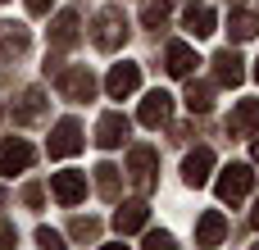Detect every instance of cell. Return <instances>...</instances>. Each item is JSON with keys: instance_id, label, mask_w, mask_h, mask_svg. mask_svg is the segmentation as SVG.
<instances>
[{"instance_id": "1f68e13d", "label": "cell", "mask_w": 259, "mask_h": 250, "mask_svg": "<svg viewBox=\"0 0 259 250\" xmlns=\"http://www.w3.org/2000/svg\"><path fill=\"white\" fill-rule=\"evenodd\" d=\"M105 250H127V246H105Z\"/></svg>"}, {"instance_id": "f546056e", "label": "cell", "mask_w": 259, "mask_h": 250, "mask_svg": "<svg viewBox=\"0 0 259 250\" xmlns=\"http://www.w3.org/2000/svg\"><path fill=\"white\" fill-rule=\"evenodd\" d=\"M27 5V14H50V0H23Z\"/></svg>"}, {"instance_id": "277c9868", "label": "cell", "mask_w": 259, "mask_h": 250, "mask_svg": "<svg viewBox=\"0 0 259 250\" xmlns=\"http://www.w3.org/2000/svg\"><path fill=\"white\" fill-rule=\"evenodd\" d=\"M50 196L59 200V205H77V200H87V173H77V169H64V173H55L50 178Z\"/></svg>"}, {"instance_id": "8992f818", "label": "cell", "mask_w": 259, "mask_h": 250, "mask_svg": "<svg viewBox=\"0 0 259 250\" xmlns=\"http://www.w3.org/2000/svg\"><path fill=\"white\" fill-rule=\"evenodd\" d=\"M127 173H132V182H137L141 191H150V187H155V173H159L155 150H150V146H132V150H127Z\"/></svg>"}, {"instance_id": "f1b7e54d", "label": "cell", "mask_w": 259, "mask_h": 250, "mask_svg": "<svg viewBox=\"0 0 259 250\" xmlns=\"http://www.w3.org/2000/svg\"><path fill=\"white\" fill-rule=\"evenodd\" d=\"M14 246H18V232L9 223H0V250H14Z\"/></svg>"}, {"instance_id": "83f0119b", "label": "cell", "mask_w": 259, "mask_h": 250, "mask_svg": "<svg viewBox=\"0 0 259 250\" xmlns=\"http://www.w3.org/2000/svg\"><path fill=\"white\" fill-rule=\"evenodd\" d=\"M73 232H77V237H87V241H91V237H96V232H100V223H96V219H77V223H73Z\"/></svg>"}, {"instance_id": "9c48e42d", "label": "cell", "mask_w": 259, "mask_h": 250, "mask_svg": "<svg viewBox=\"0 0 259 250\" xmlns=\"http://www.w3.org/2000/svg\"><path fill=\"white\" fill-rule=\"evenodd\" d=\"M209 173H214V150H209V146H196V150L182 159V182H187V187H205Z\"/></svg>"}, {"instance_id": "ffe728a7", "label": "cell", "mask_w": 259, "mask_h": 250, "mask_svg": "<svg viewBox=\"0 0 259 250\" xmlns=\"http://www.w3.org/2000/svg\"><path fill=\"white\" fill-rule=\"evenodd\" d=\"M187 109L191 114H209L214 109V87L209 82H187Z\"/></svg>"}, {"instance_id": "836d02e7", "label": "cell", "mask_w": 259, "mask_h": 250, "mask_svg": "<svg viewBox=\"0 0 259 250\" xmlns=\"http://www.w3.org/2000/svg\"><path fill=\"white\" fill-rule=\"evenodd\" d=\"M0 205H5V191H0Z\"/></svg>"}, {"instance_id": "cb8c5ba5", "label": "cell", "mask_w": 259, "mask_h": 250, "mask_svg": "<svg viewBox=\"0 0 259 250\" xmlns=\"http://www.w3.org/2000/svg\"><path fill=\"white\" fill-rule=\"evenodd\" d=\"M36 246H41V250H68V246H64V237H59L55 228H36Z\"/></svg>"}, {"instance_id": "ac0fdd59", "label": "cell", "mask_w": 259, "mask_h": 250, "mask_svg": "<svg viewBox=\"0 0 259 250\" xmlns=\"http://www.w3.org/2000/svg\"><path fill=\"white\" fill-rule=\"evenodd\" d=\"M50 46H55V50H68V46H77V14H73V9L55 14V27H50Z\"/></svg>"}, {"instance_id": "d590c367", "label": "cell", "mask_w": 259, "mask_h": 250, "mask_svg": "<svg viewBox=\"0 0 259 250\" xmlns=\"http://www.w3.org/2000/svg\"><path fill=\"white\" fill-rule=\"evenodd\" d=\"M164 5H173V0H164Z\"/></svg>"}, {"instance_id": "e0dca14e", "label": "cell", "mask_w": 259, "mask_h": 250, "mask_svg": "<svg viewBox=\"0 0 259 250\" xmlns=\"http://www.w3.org/2000/svg\"><path fill=\"white\" fill-rule=\"evenodd\" d=\"M214 23H219V18H214L209 5H187V9H182V27H187L191 36H209Z\"/></svg>"}, {"instance_id": "2e32d148", "label": "cell", "mask_w": 259, "mask_h": 250, "mask_svg": "<svg viewBox=\"0 0 259 250\" xmlns=\"http://www.w3.org/2000/svg\"><path fill=\"white\" fill-rule=\"evenodd\" d=\"M168 114H173V96H168V91H150V96L141 100V123H146V128L168 123Z\"/></svg>"}, {"instance_id": "30bf717a", "label": "cell", "mask_w": 259, "mask_h": 250, "mask_svg": "<svg viewBox=\"0 0 259 250\" xmlns=\"http://www.w3.org/2000/svg\"><path fill=\"white\" fill-rule=\"evenodd\" d=\"M36 159V150L27 146V141H0V178H14V173H23L27 164Z\"/></svg>"}, {"instance_id": "e575fe53", "label": "cell", "mask_w": 259, "mask_h": 250, "mask_svg": "<svg viewBox=\"0 0 259 250\" xmlns=\"http://www.w3.org/2000/svg\"><path fill=\"white\" fill-rule=\"evenodd\" d=\"M255 77H259V64H255Z\"/></svg>"}, {"instance_id": "d6986e66", "label": "cell", "mask_w": 259, "mask_h": 250, "mask_svg": "<svg viewBox=\"0 0 259 250\" xmlns=\"http://www.w3.org/2000/svg\"><path fill=\"white\" fill-rule=\"evenodd\" d=\"M27 50V27L18 23H0V59H14Z\"/></svg>"}, {"instance_id": "52a82bcc", "label": "cell", "mask_w": 259, "mask_h": 250, "mask_svg": "<svg viewBox=\"0 0 259 250\" xmlns=\"http://www.w3.org/2000/svg\"><path fill=\"white\" fill-rule=\"evenodd\" d=\"M137 87H141V64H114L109 77H105V91H109L114 100H127Z\"/></svg>"}, {"instance_id": "4fadbf2b", "label": "cell", "mask_w": 259, "mask_h": 250, "mask_svg": "<svg viewBox=\"0 0 259 250\" xmlns=\"http://www.w3.org/2000/svg\"><path fill=\"white\" fill-rule=\"evenodd\" d=\"M228 132L232 137H255L259 132V100H237V109L228 118Z\"/></svg>"}, {"instance_id": "5b68a950", "label": "cell", "mask_w": 259, "mask_h": 250, "mask_svg": "<svg viewBox=\"0 0 259 250\" xmlns=\"http://www.w3.org/2000/svg\"><path fill=\"white\" fill-rule=\"evenodd\" d=\"M77 150H82V128H77V118H59L55 132H50V159H68V155H77Z\"/></svg>"}, {"instance_id": "44dd1931", "label": "cell", "mask_w": 259, "mask_h": 250, "mask_svg": "<svg viewBox=\"0 0 259 250\" xmlns=\"http://www.w3.org/2000/svg\"><path fill=\"white\" fill-rule=\"evenodd\" d=\"M255 32H259L255 14H246V9H232V14H228V36H232V41H250Z\"/></svg>"}, {"instance_id": "7a4b0ae2", "label": "cell", "mask_w": 259, "mask_h": 250, "mask_svg": "<svg viewBox=\"0 0 259 250\" xmlns=\"http://www.w3.org/2000/svg\"><path fill=\"white\" fill-rule=\"evenodd\" d=\"M91 41H96V50H118L127 41V18L118 9H100L96 27H91Z\"/></svg>"}, {"instance_id": "7c38bea8", "label": "cell", "mask_w": 259, "mask_h": 250, "mask_svg": "<svg viewBox=\"0 0 259 250\" xmlns=\"http://www.w3.org/2000/svg\"><path fill=\"white\" fill-rule=\"evenodd\" d=\"M223 237H228V219H223L219 210H205V214H200V223H196V246L209 250V246H219Z\"/></svg>"}, {"instance_id": "d6a6232c", "label": "cell", "mask_w": 259, "mask_h": 250, "mask_svg": "<svg viewBox=\"0 0 259 250\" xmlns=\"http://www.w3.org/2000/svg\"><path fill=\"white\" fill-rule=\"evenodd\" d=\"M255 164H259V146H255Z\"/></svg>"}, {"instance_id": "8fae6325", "label": "cell", "mask_w": 259, "mask_h": 250, "mask_svg": "<svg viewBox=\"0 0 259 250\" xmlns=\"http://www.w3.org/2000/svg\"><path fill=\"white\" fill-rule=\"evenodd\" d=\"M214 77H219V87H241L246 82V59L237 50H219L214 55Z\"/></svg>"}, {"instance_id": "d4e9b609", "label": "cell", "mask_w": 259, "mask_h": 250, "mask_svg": "<svg viewBox=\"0 0 259 250\" xmlns=\"http://www.w3.org/2000/svg\"><path fill=\"white\" fill-rule=\"evenodd\" d=\"M164 14H168V9H164V0H150V5L141 9V18H146V27H164Z\"/></svg>"}, {"instance_id": "7402d4cb", "label": "cell", "mask_w": 259, "mask_h": 250, "mask_svg": "<svg viewBox=\"0 0 259 250\" xmlns=\"http://www.w3.org/2000/svg\"><path fill=\"white\" fill-rule=\"evenodd\" d=\"M41 109H46V96L32 87V91H23V100H18L14 118H18V123H32V118H41Z\"/></svg>"}, {"instance_id": "603a6c76", "label": "cell", "mask_w": 259, "mask_h": 250, "mask_svg": "<svg viewBox=\"0 0 259 250\" xmlns=\"http://www.w3.org/2000/svg\"><path fill=\"white\" fill-rule=\"evenodd\" d=\"M96 187H100L105 200H118V169H114V164H100V169H96Z\"/></svg>"}, {"instance_id": "6da1fadb", "label": "cell", "mask_w": 259, "mask_h": 250, "mask_svg": "<svg viewBox=\"0 0 259 250\" xmlns=\"http://www.w3.org/2000/svg\"><path fill=\"white\" fill-rule=\"evenodd\" d=\"M214 187H219V200H223V205H241V200L250 196V187H255V169H250V164H228Z\"/></svg>"}, {"instance_id": "4dcf8cb0", "label": "cell", "mask_w": 259, "mask_h": 250, "mask_svg": "<svg viewBox=\"0 0 259 250\" xmlns=\"http://www.w3.org/2000/svg\"><path fill=\"white\" fill-rule=\"evenodd\" d=\"M250 223H255V228H259V205H255V214H250Z\"/></svg>"}, {"instance_id": "484cf974", "label": "cell", "mask_w": 259, "mask_h": 250, "mask_svg": "<svg viewBox=\"0 0 259 250\" xmlns=\"http://www.w3.org/2000/svg\"><path fill=\"white\" fill-rule=\"evenodd\" d=\"M141 250H173V237L168 232H146V246Z\"/></svg>"}, {"instance_id": "5bb4252c", "label": "cell", "mask_w": 259, "mask_h": 250, "mask_svg": "<svg viewBox=\"0 0 259 250\" xmlns=\"http://www.w3.org/2000/svg\"><path fill=\"white\" fill-rule=\"evenodd\" d=\"M196 64H200V59H196V50H191L187 41H168V50H164V68H168L173 77H191Z\"/></svg>"}, {"instance_id": "4316f807", "label": "cell", "mask_w": 259, "mask_h": 250, "mask_svg": "<svg viewBox=\"0 0 259 250\" xmlns=\"http://www.w3.org/2000/svg\"><path fill=\"white\" fill-rule=\"evenodd\" d=\"M41 200H46V191L32 182V187H23V205H32V210H41Z\"/></svg>"}, {"instance_id": "9a60e30c", "label": "cell", "mask_w": 259, "mask_h": 250, "mask_svg": "<svg viewBox=\"0 0 259 250\" xmlns=\"http://www.w3.org/2000/svg\"><path fill=\"white\" fill-rule=\"evenodd\" d=\"M150 223V210H146V200H127V205H118L114 210V228L127 237V232H141Z\"/></svg>"}, {"instance_id": "3957f363", "label": "cell", "mask_w": 259, "mask_h": 250, "mask_svg": "<svg viewBox=\"0 0 259 250\" xmlns=\"http://www.w3.org/2000/svg\"><path fill=\"white\" fill-rule=\"evenodd\" d=\"M55 82H59L64 100H91V96H96V77H91V68H82V64L59 68V73H55Z\"/></svg>"}, {"instance_id": "ba28073f", "label": "cell", "mask_w": 259, "mask_h": 250, "mask_svg": "<svg viewBox=\"0 0 259 250\" xmlns=\"http://www.w3.org/2000/svg\"><path fill=\"white\" fill-rule=\"evenodd\" d=\"M127 132H132V123H127L118 109H109V114H100V123H96V146L114 150V146H123V141H127Z\"/></svg>"}]
</instances>
